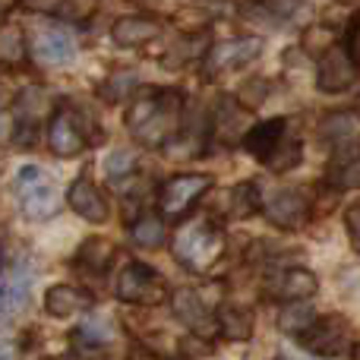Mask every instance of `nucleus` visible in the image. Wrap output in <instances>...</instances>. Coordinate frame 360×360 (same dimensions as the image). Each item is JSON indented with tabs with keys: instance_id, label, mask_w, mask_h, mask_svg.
Masks as SVG:
<instances>
[{
	"instance_id": "1",
	"label": "nucleus",
	"mask_w": 360,
	"mask_h": 360,
	"mask_svg": "<svg viewBox=\"0 0 360 360\" xmlns=\"http://www.w3.org/2000/svg\"><path fill=\"white\" fill-rule=\"evenodd\" d=\"M177 127H180V95L168 92V89L146 92L127 114V130L146 149L165 146L177 133Z\"/></svg>"
},
{
	"instance_id": "2",
	"label": "nucleus",
	"mask_w": 360,
	"mask_h": 360,
	"mask_svg": "<svg viewBox=\"0 0 360 360\" xmlns=\"http://www.w3.org/2000/svg\"><path fill=\"white\" fill-rule=\"evenodd\" d=\"M171 253H174V259L184 269H190V272H209L224 253V234L212 221L196 218V221L184 224L174 234Z\"/></svg>"
},
{
	"instance_id": "3",
	"label": "nucleus",
	"mask_w": 360,
	"mask_h": 360,
	"mask_svg": "<svg viewBox=\"0 0 360 360\" xmlns=\"http://www.w3.org/2000/svg\"><path fill=\"white\" fill-rule=\"evenodd\" d=\"M114 294H117V300H124V304L158 307L168 300V281H165L155 269L143 266V262H127L117 272Z\"/></svg>"
},
{
	"instance_id": "4",
	"label": "nucleus",
	"mask_w": 360,
	"mask_h": 360,
	"mask_svg": "<svg viewBox=\"0 0 360 360\" xmlns=\"http://www.w3.org/2000/svg\"><path fill=\"white\" fill-rule=\"evenodd\" d=\"M16 199L32 221L51 218L57 209V186L41 168H22L16 177Z\"/></svg>"
},
{
	"instance_id": "5",
	"label": "nucleus",
	"mask_w": 360,
	"mask_h": 360,
	"mask_svg": "<svg viewBox=\"0 0 360 360\" xmlns=\"http://www.w3.org/2000/svg\"><path fill=\"white\" fill-rule=\"evenodd\" d=\"M209 190H212L209 174H199V171H193V174H177L162 186L158 209H162V215H168L171 221H180Z\"/></svg>"
},
{
	"instance_id": "6",
	"label": "nucleus",
	"mask_w": 360,
	"mask_h": 360,
	"mask_svg": "<svg viewBox=\"0 0 360 360\" xmlns=\"http://www.w3.org/2000/svg\"><path fill=\"white\" fill-rule=\"evenodd\" d=\"M348 335H351V329L345 323V316L329 313V316H319L307 335H300V345L319 357H338L348 348Z\"/></svg>"
},
{
	"instance_id": "7",
	"label": "nucleus",
	"mask_w": 360,
	"mask_h": 360,
	"mask_svg": "<svg viewBox=\"0 0 360 360\" xmlns=\"http://www.w3.org/2000/svg\"><path fill=\"white\" fill-rule=\"evenodd\" d=\"M266 218L281 231H297L310 218V196L304 190H278L266 202Z\"/></svg>"
},
{
	"instance_id": "8",
	"label": "nucleus",
	"mask_w": 360,
	"mask_h": 360,
	"mask_svg": "<svg viewBox=\"0 0 360 360\" xmlns=\"http://www.w3.org/2000/svg\"><path fill=\"white\" fill-rule=\"evenodd\" d=\"M354 79H357V67L351 63L348 51H342V48H335V44H332L326 54H319V70H316L319 92H326V95L345 92V89H348Z\"/></svg>"
},
{
	"instance_id": "9",
	"label": "nucleus",
	"mask_w": 360,
	"mask_h": 360,
	"mask_svg": "<svg viewBox=\"0 0 360 360\" xmlns=\"http://www.w3.org/2000/svg\"><path fill=\"white\" fill-rule=\"evenodd\" d=\"M171 310H174V316L180 323L190 326L199 335L218 332V319H212L209 304H205V300L199 297V291H193V288H180V291L171 294Z\"/></svg>"
},
{
	"instance_id": "10",
	"label": "nucleus",
	"mask_w": 360,
	"mask_h": 360,
	"mask_svg": "<svg viewBox=\"0 0 360 360\" xmlns=\"http://www.w3.org/2000/svg\"><path fill=\"white\" fill-rule=\"evenodd\" d=\"M48 143L54 149V155L60 158H73L86 149V133L79 130V120L70 108H60V111L51 117V130H48Z\"/></svg>"
},
{
	"instance_id": "11",
	"label": "nucleus",
	"mask_w": 360,
	"mask_h": 360,
	"mask_svg": "<svg viewBox=\"0 0 360 360\" xmlns=\"http://www.w3.org/2000/svg\"><path fill=\"white\" fill-rule=\"evenodd\" d=\"M67 205L79 218H86V221H92V224H105L108 215H111L101 190L89 177H76L73 184L67 186Z\"/></svg>"
},
{
	"instance_id": "12",
	"label": "nucleus",
	"mask_w": 360,
	"mask_h": 360,
	"mask_svg": "<svg viewBox=\"0 0 360 360\" xmlns=\"http://www.w3.org/2000/svg\"><path fill=\"white\" fill-rule=\"evenodd\" d=\"M269 294L278 300H310L313 294L319 291V278L310 272V269H285V272H278L272 281H269Z\"/></svg>"
},
{
	"instance_id": "13",
	"label": "nucleus",
	"mask_w": 360,
	"mask_h": 360,
	"mask_svg": "<svg viewBox=\"0 0 360 360\" xmlns=\"http://www.w3.org/2000/svg\"><path fill=\"white\" fill-rule=\"evenodd\" d=\"M247 105L234 101L231 95H221L215 105V136L224 146H237L247 136Z\"/></svg>"
},
{
	"instance_id": "14",
	"label": "nucleus",
	"mask_w": 360,
	"mask_h": 360,
	"mask_svg": "<svg viewBox=\"0 0 360 360\" xmlns=\"http://www.w3.org/2000/svg\"><path fill=\"white\" fill-rule=\"evenodd\" d=\"M262 51V41L253 35H240V38H228V41H218L209 51V63L215 70H237L243 63H250L256 54Z\"/></svg>"
},
{
	"instance_id": "15",
	"label": "nucleus",
	"mask_w": 360,
	"mask_h": 360,
	"mask_svg": "<svg viewBox=\"0 0 360 360\" xmlns=\"http://www.w3.org/2000/svg\"><path fill=\"white\" fill-rule=\"evenodd\" d=\"M162 29H165L162 19L155 16H124L111 25V38L120 48H139V44L162 35Z\"/></svg>"
},
{
	"instance_id": "16",
	"label": "nucleus",
	"mask_w": 360,
	"mask_h": 360,
	"mask_svg": "<svg viewBox=\"0 0 360 360\" xmlns=\"http://www.w3.org/2000/svg\"><path fill=\"white\" fill-rule=\"evenodd\" d=\"M44 310L57 319H67L76 316V313L92 310V297L73 285H51L48 294H44Z\"/></svg>"
},
{
	"instance_id": "17",
	"label": "nucleus",
	"mask_w": 360,
	"mask_h": 360,
	"mask_svg": "<svg viewBox=\"0 0 360 360\" xmlns=\"http://www.w3.org/2000/svg\"><path fill=\"white\" fill-rule=\"evenodd\" d=\"M35 57H38V63H48V67H67L76 57V44L63 32L44 29L35 38Z\"/></svg>"
},
{
	"instance_id": "18",
	"label": "nucleus",
	"mask_w": 360,
	"mask_h": 360,
	"mask_svg": "<svg viewBox=\"0 0 360 360\" xmlns=\"http://www.w3.org/2000/svg\"><path fill=\"white\" fill-rule=\"evenodd\" d=\"M319 136L326 146H351L360 139V117L354 111H335L319 124Z\"/></svg>"
},
{
	"instance_id": "19",
	"label": "nucleus",
	"mask_w": 360,
	"mask_h": 360,
	"mask_svg": "<svg viewBox=\"0 0 360 360\" xmlns=\"http://www.w3.org/2000/svg\"><path fill=\"white\" fill-rule=\"evenodd\" d=\"M285 130H288V124L281 117H275V120H266V124H256L253 130L243 136V146H247V152L250 155H256L259 162H266L269 155H272V149L285 139Z\"/></svg>"
},
{
	"instance_id": "20",
	"label": "nucleus",
	"mask_w": 360,
	"mask_h": 360,
	"mask_svg": "<svg viewBox=\"0 0 360 360\" xmlns=\"http://www.w3.org/2000/svg\"><path fill=\"white\" fill-rule=\"evenodd\" d=\"M218 332L228 342H247L253 335V316L240 304H221L218 307Z\"/></svg>"
},
{
	"instance_id": "21",
	"label": "nucleus",
	"mask_w": 360,
	"mask_h": 360,
	"mask_svg": "<svg viewBox=\"0 0 360 360\" xmlns=\"http://www.w3.org/2000/svg\"><path fill=\"white\" fill-rule=\"evenodd\" d=\"M313 323H316V310H313L307 300H291V304H285L278 313V329L294 338L307 335V332L313 329Z\"/></svg>"
},
{
	"instance_id": "22",
	"label": "nucleus",
	"mask_w": 360,
	"mask_h": 360,
	"mask_svg": "<svg viewBox=\"0 0 360 360\" xmlns=\"http://www.w3.org/2000/svg\"><path fill=\"white\" fill-rule=\"evenodd\" d=\"M114 253H117V247H114L108 237H89V240L79 247V253H76V266H79V269H95V272H105V269L111 266Z\"/></svg>"
},
{
	"instance_id": "23",
	"label": "nucleus",
	"mask_w": 360,
	"mask_h": 360,
	"mask_svg": "<svg viewBox=\"0 0 360 360\" xmlns=\"http://www.w3.org/2000/svg\"><path fill=\"white\" fill-rule=\"evenodd\" d=\"M29 288H32V278L29 272L16 269L10 278L0 285V304H4L6 313H19L25 304H29Z\"/></svg>"
},
{
	"instance_id": "24",
	"label": "nucleus",
	"mask_w": 360,
	"mask_h": 360,
	"mask_svg": "<svg viewBox=\"0 0 360 360\" xmlns=\"http://www.w3.org/2000/svg\"><path fill=\"white\" fill-rule=\"evenodd\" d=\"M0 63H4V67H19V63H25V35L16 22L0 25Z\"/></svg>"
},
{
	"instance_id": "25",
	"label": "nucleus",
	"mask_w": 360,
	"mask_h": 360,
	"mask_svg": "<svg viewBox=\"0 0 360 360\" xmlns=\"http://www.w3.org/2000/svg\"><path fill=\"white\" fill-rule=\"evenodd\" d=\"M130 240L143 250H158L165 243V221L158 215H143L139 221H133Z\"/></svg>"
},
{
	"instance_id": "26",
	"label": "nucleus",
	"mask_w": 360,
	"mask_h": 360,
	"mask_svg": "<svg viewBox=\"0 0 360 360\" xmlns=\"http://www.w3.org/2000/svg\"><path fill=\"white\" fill-rule=\"evenodd\" d=\"M48 95H44V89L38 86H29L22 89V92L16 95V120L19 124H38V117H41V111L48 108Z\"/></svg>"
},
{
	"instance_id": "27",
	"label": "nucleus",
	"mask_w": 360,
	"mask_h": 360,
	"mask_svg": "<svg viewBox=\"0 0 360 360\" xmlns=\"http://www.w3.org/2000/svg\"><path fill=\"white\" fill-rule=\"evenodd\" d=\"M300 155H304V146H300V139L297 136H288V133H285V139L275 146L272 155H269L262 165H266V168H272V171H288V168H297Z\"/></svg>"
},
{
	"instance_id": "28",
	"label": "nucleus",
	"mask_w": 360,
	"mask_h": 360,
	"mask_svg": "<svg viewBox=\"0 0 360 360\" xmlns=\"http://www.w3.org/2000/svg\"><path fill=\"white\" fill-rule=\"evenodd\" d=\"M259 205H262V199H259V190H256V184H237L234 190H231V212H234L237 218H250V215H256L259 212Z\"/></svg>"
},
{
	"instance_id": "29",
	"label": "nucleus",
	"mask_w": 360,
	"mask_h": 360,
	"mask_svg": "<svg viewBox=\"0 0 360 360\" xmlns=\"http://www.w3.org/2000/svg\"><path fill=\"white\" fill-rule=\"evenodd\" d=\"M136 86H139L136 73H130V70H120V73L108 76V79L101 82V98L111 101V105H114V101H124Z\"/></svg>"
},
{
	"instance_id": "30",
	"label": "nucleus",
	"mask_w": 360,
	"mask_h": 360,
	"mask_svg": "<svg viewBox=\"0 0 360 360\" xmlns=\"http://www.w3.org/2000/svg\"><path fill=\"white\" fill-rule=\"evenodd\" d=\"M76 342L86 345V348H101V345L111 342V329H108V323H101V319H89L86 326L76 329Z\"/></svg>"
},
{
	"instance_id": "31",
	"label": "nucleus",
	"mask_w": 360,
	"mask_h": 360,
	"mask_svg": "<svg viewBox=\"0 0 360 360\" xmlns=\"http://www.w3.org/2000/svg\"><path fill=\"white\" fill-rule=\"evenodd\" d=\"M133 168H136V155H133L130 149H117L108 155L105 162V174L111 180H124L127 174H133Z\"/></svg>"
},
{
	"instance_id": "32",
	"label": "nucleus",
	"mask_w": 360,
	"mask_h": 360,
	"mask_svg": "<svg viewBox=\"0 0 360 360\" xmlns=\"http://www.w3.org/2000/svg\"><path fill=\"white\" fill-rule=\"evenodd\" d=\"M335 184L342 186V190H360V155L351 158V162L345 165L342 171H338Z\"/></svg>"
},
{
	"instance_id": "33",
	"label": "nucleus",
	"mask_w": 360,
	"mask_h": 360,
	"mask_svg": "<svg viewBox=\"0 0 360 360\" xmlns=\"http://www.w3.org/2000/svg\"><path fill=\"white\" fill-rule=\"evenodd\" d=\"M345 228H348L351 243H354V250L360 253V199L345 209Z\"/></svg>"
},
{
	"instance_id": "34",
	"label": "nucleus",
	"mask_w": 360,
	"mask_h": 360,
	"mask_svg": "<svg viewBox=\"0 0 360 360\" xmlns=\"http://www.w3.org/2000/svg\"><path fill=\"white\" fill-rule=\"evenodd\" d=\"M345 51H348V57H351V63L360 70V16L351 19V25H348V38H345Z\"/></svg>"
},
{
	"instance_id": "35",
	"label": "nucleus",
	"mask_w": 360,
	"mask_h": 360,
	"mask_svg": "<svg viewBox=\"0 0 360 360\" xmlns=\"http://www.w3.org/2000/svg\"><path fill=\"white\" fill-rule=\"evenodd\" d=\"M67 4L70 0H22V6L29 13H57V16H63Z\"/></svg>"
},
{
	"instance_id": "36",
	"label": "nucleus",
	"mask_w": 360,
	"mask_h": 360,
	"mask_svg": "<svg viewBox=\"0 0 360 360\" xmlns=\"http://www.w3.org/2000/svg\"><path fill=\"white\" fill-rule=\"evenodd\" d=\"M307 51H323V54H326V51H329L332 48V32L329 29H310V32H307Z\"/></svg>"
},
{
	"instance_id": "37",
	"label": "nucleus",
	"mask_w": 360,
	"mask_h": 360,
	"mask_svg": "<svg viewBox=\"0 0 360 360\" xmlns=\"http://www.w3.org/2000/svg\"><path fill=\"white\" fill-rule=\"evenodd\" d=\"M247 86L253 89V92H243V105H247V108H259L262 98H266V92H269L266 82H262V79H250Z\"/></svg>"
},
{
	"instance_id": "38",
	"label": "nucleus",
	"mask_w": 360,
	"mask_h": 360,
	"mask_svg": "<svg viewBox=\"0 0 360 360\" xmlns=\"http://www.w3.org/2000/svg\"><path fill=\"white\" fill-rule=\"evenodd\" d=\"M0 360H16V351L10 342H0Z\"/></svg>"
},
{
	"instance_id": "39",
	"label": "nucleus",
	"mask_w": 360,
	"mask_h": 360,
	"mask_svg": "<svg viewBox=\"0 0 360 360\" xmlns=\"http://www.w3.org/2000/svg\"><path fill=\"white\" fill-rule=\"evenodd\" d=\"M16 4H22V0H0V19H4L6 13H10L13 6H16Z\"/></svg>"
},
{
	"instance_id": "40",
	"label": "nucleus",
	"mask_w": 360,
	"mask_h": 360,
	"mask_svg": "<svg viewBox=\"0 0 360 360\" xmlns=\"http://www.w3.org/2000/svg\"><path fill=\"white\" fill-rule=\"evenodd\" d=\"M44 360H73V357H44Z\"/></svg>"
},
{
	"instance_id": "41",
	"label": "nucleus",
	"mask_w": 360,
	"mask_h": 360,
	"mask_svg": "<svg viewBox=\"0 0 360 360\" xmlns=\"http://www.w3.org/2000/svg\"><path fill=\"white\" fill-rule=\"evenodd\" d=\"M4 313H6V310H4V304H0V316H4Z\"/></svg>"
},
{
	"instance_id": "42",
	"label": "nucleus",
	"mask_w": 360,
	"mask_h": 360,
	"mask_svg": "<svg viewBox=\"0 0 360 360\" xmlns=\"http://www.w3.org/2000/svg\"><path fill=\"white\" fill-rule=\"evenodd\" d=\"M354 357H357V360H360V348H357V351H354Z\"/></svg>"
}]
</instances>
